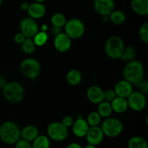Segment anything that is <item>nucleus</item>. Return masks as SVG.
Segmentation results:
<instances>
[{"mask_svg":"<svg viewBox=\"0 0 148 148\" xmlns=\"http://www.w3.org/2000/svg\"><path fill=\"white\" fill-rule=\"evenodd\" d=\"M124 80L137 86L145 76L144 65L140 61L133 59L127 62L123 70Z\"/></svg>","mask_w":148,"mask_h":148,"instance_id":"obj_1","label":"nucleus"},{"mask_svg":"<svg viewBox=\"0 0 148 148\" xmlns=\"http://www.w3.org/2000/svg\"><path fill=\"white\" fill-rule=\"evenodd\" d=\"M21 138V130L17 123L7 120L0 126V139L7 145H14Z\"/></svg>","mask_w":148,"mask_h":148,"instance_id":"obj_2","label":"nucleus"},{"mask_svg":"<svg viewBox=\"0 0 148 148\" xmlns=\"http://www.w3.org/2000/svg\"><path fill=\"white\" fill-rule=\"evenodd\" d=\"M3 95L4 98L12 103H19L23 100L25 90L23 86L16 81L7 83L2 89Z\"/></svg>","mask_w":148,"mask_h":148,"instance_id":"obj_3","label":"nucleus"},{"mask_svg":"<svg viewBox=\"0 0 148 148\" xmlns=\"http://www.w3.org/2000/svg\"><path fill=\"white\" fill-rule=\"evenodd\" d=\"M125 48L124 41L119 36H112L108 39L105 44V52L108 57L120 59Z\"/></svg>","mask_w":148,"mask_h":148,"instance_id":"obj_4","label":"nucleus"},{"mask_svg":"<svg viewBox=\"0 0 148 148\" xmlns=\"http://www.w3.org/2000/svg\"><path fill=\"white\" fill-rule=\"evenodd\" d=\"M101 130L104 136L114 138L119 136L123 131V123L116 118H106L101 125Z\"/></svg>","mask_w":148,"mask_h":148,"instance_id":"obj_5","label":"nucleus"},{"mask_svg":"<svg viewBox=\"0 0 148 148\" xmlns=\"http://www.w3.org/2000/svg\"><path fill=\"white\" fill-rule=\"evenodd\" d=\"M64 27V33L71 39H80L85 31V24L82 20L77 18H72L66 20V24Z\"/></svg>","mask_w":148,"mask_h":148,"instance_id":"obj_6","label":"nucleus"},{"mask_svg":"<svg viewBox=\"0 0 148 148\" xmlns=\"http://www.w3.org/2000/svg\"><path fill=\"white\" fill-rule=\"evenodd\" d=\"M20 71L25 77L35 80L40 74V65L38 61L33 58H27L22 61Z\"/></svg>","mask_w":148,"mask_h":148,"instance_id":"obj_7","label":"nucleus"},{"mask_svg":"<svg viewBox=\"0 0 148 148\" xmlns=\"http://www.w3.org/2000/svg\"><path fill=\"white\" fill-rule=\"evenodd\" d=\"M48 137L55 142H62L69 135L68 128L65 127L61 122L51 123L47 127Z\"/></svg>","mask_w":148,"mask_h":148,"instance_id":"obj_8","label":"nucleus"},{"mask_svg":"<svg viewBox=\"0 0 148 148\" xmlns=\"http://www.w3.org/2000/svg\"><path fill=\"white\" fill-rule=\"evenodd\" d=\"M127 100L128 107L136 112L143 110L147 104L145 94L139 91H133L127 97Z\"/></svg>","mask_w":148,"mask_h":148,"instance_id":"obj_9","label":"nucleus"},{"mask_svg":"<svg viewBox=\"0 0 148 148\" xmlns=\"http://www.w3.org/2000/svg\"><path fill=\"white\" fill-rule=\"evenodd\" d=\"M20 32L26 38L33 39L39 31V26L36 20L27 17H25L20 21Z\"/></svg>","mask_w":148,"mask_h":148,"instance_id":"obj_10","label":"nucleus"},{"mask_svg":"<svg viewBox=\"0 0 148 148\" xmlns=\"http://www.w3.org/2000/svg\"><path fill=\"white\" fill-rule=\"evenodd\" d=\"M93 9L95 12L101 16H109L115 10L114 0H94Z\"/></svg>","mask_w":148,"mask_h":148,"instance_id":"obj_11","label":"nucleus"},{"mask_svg":"<svg viewBox=\"0 0 148 148\" xmlns=\"http://www.w3.org/2000/svg\"><path fill=\"white\" fill-rule=\"evenodd\" d=\"M72 40L65 33L61 32L56 35L53 40V46L59 52H66L69 50L72 46Z\"/></svg>","mask_w":148,"mask_h":148,"instance_id":"obj_12","label":"nucleus"},{"mask_svg":"<svg viewBox=\"0 0 148 148\" xmlns=\"http://www.w3.org/2000/svg\"><path fill=\"white\" fill-rule=\"evenodd\" d=\"M104 136L101 128L98 126H90L85 137L86 138L88 144L97 146L103 142Z\"/></svg>","mask_w":148,"mask_h":148,"instance_id":"obj_13","label":"nucleus"},{"mask_svg":"<svg viewBox=\"0 0 148 148\" xmlns=\"http://www.w3.org/2000/svg\"><path fill=\"white\" fill-rule=\"evenodd\" d=\"M90 126L84 118H77L72 126L74 135L78 138H83L86 135Z\"/></svg>","mask_w":148,"mask_h":148,"instance_id":"obj_14","label":"nucleus"},{"mask_svg":"<svg viewBox=\"0 0 148 148\" xmlns=\"http://www.w3.org/2000/svg\"><path fill=\"white\" fill-rule=\"evenodd\" d=\"M114 90L117 97L127 99L133 91V85L126 80H121L116 84Z\"/></svg>","mask_w":148,"mask_h":148,"instance_id":"obj_15","label":"nucleus"},{"mask_svg":"<svg viewBox=\"0 0 148 148\" xmlns=\"http://www.w3.org/2000/svg\"><path fill=\"white\" fill-rule=\"evenodd\" d=\"M87 97L92 104H99L104 100L103 90L98 86H91L87 90Z\"/></svg>","mask_w":148,"mask_h":148,"instance_id":"obj_16","label":"nucleus"},{"mask_svg":"<svg viewBox=\"0 0 148 148\" xmlns=\"http://www.w3.org/2000/svg\"><path fill=\"white\" fill-rule=\"evenodd\" d=\"M27 12L29 17L36 20L44 17L46 13V8L43 3L34 1L29 5V8Z\"/></svg>","mask_w":148,"mask_h":148,"instance_id":"obj_17","label":"nucleus"},{"mask_svg":"<svg viewBox=\"0 0 148 148\" xmlns=\"http://www.w3.org/2000/svg\"><path fill=\"white\" fill-rule=\"evenodd\" d=\"M130 4L133 12L138 15H148V0H131Z\"/></svg>","mask_w":148,"mask_h":148,"instance_id":"obj_18","label":"nucleus"},{"mask_svg":"<svg viewBox=\"0 0 148 148\" xmlns=\"http://www.w3.org/2000/svg\"><path fill=\"white\" fill-rule=\"evenodd\" d=\"M39 135V131L35 126H26L21 130V139L32 142Z\"/></svg>","mask_w":148,"mask_h":148,"instance_id":"obj_19","label":"nucleus"},{"mask_svg":"<svg viewBox=\"0 0 148 148\" xmlns=\"http://www.w3.org/2000/svg\"><path fill=\"white\" fill-rule=\"evenodd\" d=\"M112 110L116 113H123L128 109V103L126 98L116 97L111 102Z\"/></svg>","mask_w":148,"mask_h":148,"instance_id":"obj_20","label":"nucleus"},{"mask_svg":"<svg viewBox=\"0 0 148 148\" xmlns=\"http://www.w3.org/2000/svg\"><path fill=\"white\" fill-rule=\"evenodd\" d=\"M66 81L72 86H77L82 81V74L78 70L72 69L66 74Z\"/></svg>","mask_w":148,"mask_h":148,"instance_id":"obj_21","label":"nucleus"},{"mask_svg":"<svg viewBox=\"0 0 148 148\" xmlns=\"http://www.w3.org/2000/svg\"><path fill=\"white\" fill-rule=\"evenodd\" d=\"M127 146L128 148H148L146 139L140 136H134L130 138Z\"/></svg>","mask_w":148,"mask_h":148,"instance_id":"obj_22","label":"nucleus"},{"mask_svg":"<svg viewBox=\"0 0 148 148\" xmlns=\"http://www.w3.org/2000/svg\"><path fill=\"white\" fill-rule=\"evenodd\" d=\"M32 143V148H50V139L46 135H38Z\"/></svg>","mask_w":148,"mask_h":148,"instance_id":"obj_23","label":"nucleus"},{"mask_svg":"<svg viewBox=\"0 0 148 148\" xmlns=\"http://www.w3.org/2000/svg\"><path fill=\"white\" fill-rule=\"evenodd\" d=\"M98 114L101 115V118L110 117V115L112 113V107H111V103L109 102H107L103 100L99 104H98V110H97Z\"/></svg>","mask_w":148,"mask_h":148,"instance_id":"obj_24","label":"nucleus"},{"mask_svg":"<svg viewBox=\"0 0 148 148\" xmlns=\"http://www.w3.org/2000/svg\"><path fill=\"white\" fill-rule=\"evenodd\" d=\"M109 20L115 25H121L125 22L126 15L121 10H114L108 16Z\"/></svg>","mask_w":148,"mask_h":148,"instance_id":"obj_25","label":"nucleus"},{"mask_svg":"<svg viewBox=\"0 0 148 148\" xmlns=\"http://www.w3.org/2000/svg\"><path fill=\"white\" fill-rule=\"evenodd\" d=\"M51 24L53 26L61 28L65 26L66 23V19L64 15L60 12H56L51 16Z\"/></svg>","mask_w":148,"mask_h":148,"instance_id":"obj_26","label":"nucleus"},{"mask_svg":"<svg viewBox=\"0 0 148 148\" xmlns=\"http://www.w3.org/2000/svg\"><path fill=\"white\" fill-rule=\"evenodd\" d=\"M36 44L33 41V39L26 38L25 40L21 44L22 51L26 55H31L36 50Z\"/></svg>","mask_w":148,"mask_h":148,"instance_id":"obj_27","label":"nucleus"},{"mask_svg":"<svg viewBox=\"0 0 148 148\" xmlns=\"http://www.w3.org/2000/svg\"><path fill=\"white\" fill-rule=\"evenodd\" d=\"M48 39H49V36L47 33L41 30V31H38L35 35L34 37L33 38V40L36 46H43L46 44Z\"/></svg>","mask_w":148,"mask_h":148,"instance_id":"obj_28","label":"nucleus"},{"mask_svg":"<svg viewBox=\"0 0 148 148\" xmlns=\"http://www.w3.org/2000/svg\"><path fill=\"white\" fill-rule=\"evenodd\" d=\"M136 55H137V52H136V49L134 47L127 46V47L124 48V50L120 59L123 61L130 62V61L134 59Z\"/></svg>","mask_w":148,"mask_h":148,"instance_id":"obj_29","label":"nucleus"},{"mask_svg":"<svg viewBox=\"0 0 148 148\" xmlns=\"http://www.w3.org/2000/svg\"><path fill=\"white\" fill-rule=\"evenodd\" d=\"M101 118H102L98 114V112L93 111L88 115L86 120L90 126H98L101 123Z\"/></svg>","mask_w":148,"mask_h":148,"instance_id":"obj_30","label":"nucleus"},{"mask_svg":"<svg viewBox=\"0 0 148 148\" xmlns=\"http://www.w3.org/2000/svg\"><path fill=\"white\" fill-rule=\"evenodd\" d=\"M139 36L142 41L144 43H148V23H143L139 30Z\"/></svg>","mask_w":148,"mask_h":148,"instance_id":"obj_31","label":"nucleus"},{"mask_svg":"<svg viewBox=\"0 0 148 148\" xmlns=\"http://www.w3.org/2000/svg\"><path fill=\"white\" fill-rule=\"evenodd\" d=\"M117 96L116 94L115 91L112 89H106V91H103V97L105 101L111 102Z\"/></svg>","mask_w":148,"mask_h":148,"instance_id":"obj_32","label":"nucleus"},{"mask_svg":"<svg viewBox=\"0 0 148 148\" xmlns=\"http://www.w3.org/2000/svg\"><path fill=\"white\" fill-rule=\"evenodd\" d=\"M14 148H32V144L31 142L20 138V139L14 144Z\"/></svg>","mask_w":148,"mask_h":148,"instance_id":"obj_33","label":"nucleus"},{"mask_svg":"<svg viewBox=\"0 0 148 148\" xmlns=\"http://www.w3.org/2000/svg\"><path fill=\"white\" fill-rule=\"evenodd\" d=\"M74 121H75V119L71 115H66L63 118L62 122L61 123L66 128L72 127V124H73Z\"/></svg>","mask_w":148,"mask_h":148,"instance_id":"obj_34","label":"nucleus"},{"mask_svg":"<svg viewBox=\"0 0 148 148\" xmlns=\"http://www.w3.org/2000/svg\"><path fill=\"white\" fill-rule=\"evenodd\" d=\"M139 89V91L145 94L148 92V82L147 80L143 79L138 85L137 86Z\"/></svg>","mask_w":148,"mask_h":148,"instance_id":"obj_35","label":"nucleus"},{"mask_svg":"<svg viewBox=\"0 0 148 148\" xmlns=\"http://www.w3.org/2000/svg\"><path fill=\"white\" fill-rule=\"evenodd\" d=\"M26 37L21 33V32H18L16 33L14 36V41L16 44H22L23 42L25 40Z\"/></svg>","mask_w":148,"mask_h":148,"instance_id":"obj_36","label":"nucleus"},{"mask_svg":"<svg viewBox=\"0 0 148 148\" xmlns=\"http://www.w3.org/2000/svg\"><path fill=\"white\" fill-rule=\"evenodd\" d=\"M66 148H83L80 144L77 143V142H72V143L69 144L66 147Z\"/></svg>","mask_w":148,"mask_h":148,"instance_id":"obj_37","label":"nucleus"},{"mask_svg":"<svg viewBox=\"0 0 148 148\" xmlns=\"http://www.w3.org/2000/svg\"><path fill=\"white\" fill-rule=\"evenodd\" d=\"M29 5H30V4H28L27 1H23V2H22L21 4H20V9H21L23 11L27 12L29 8Z\"/></svg>","mask_w":148,"mask_h":148,"instance_id":"obj_38","label":"nucleus"},{"mask_svg":"<svg viewBox=\"0 0 148 148\" xmlns=\"http://www.w3.org/2000/svg\"><path fill=\"white\" fill-rule=\"evenodd\" d=\"M6 84H7V81H6V78H4V76H1V75H0V89H2Z\"/></svg>","mask_w":148,"mask_h":148,"instance_id":"obj_39","label":"nucleus"},{"mask_svg":"<svg viewBox=\"0 0 148 148\" xmlns=\"http://www.w3.org/2000/svg\"><path fill=\"white\" fill-rule=\"evenodd\" d=\"M51 32L55 35V36H56V35L59 34V33H61L60 28H57V27H54V26H53L51 29Z\"/></svg>","mask_w":148,"mask_h":148,"instance_id":"obj_40","label":"nucleus"},{"mask_svg":"<svg viewBox=\"0 0 148 148\" xmlns=\"http://www.w3.org/2000/svg\"><path fill=\"white\" fill-rule=\"evenodd\" d=\"M83 148H97V146L90 145V144H88V145H85Z\"/></svg>","mask_w":148,"mask_h":148,"instance_id":"obj_41","label":"nucleus"},{"mask_svg":"<svg viewBox=\"0 0 148 148\" xmlns=\"http://www.w3.org/2000/svg\"><path fill=\"white\" fill-rule=\"evenodd\" d=\"M48 29V26L46 25H43L42 26V31L46 32V30Z\"/></svg>","mask_w":148,"mask_h":148,"instance_id":"obj_42","label":"nucleus"},{"mask_svg":"<svg viewBox=\"0 0 148 148\" xmlns=\"http://www.w3.org/2000/svg\"><path fill=\"white\" fill-rule=\"evenodd\" d=\"M46 1V0H34L35 2H38V3H43Z\"/></svg>","mask_w":148,"mask_h":148,"instance_id":"obj_43","label":"nucleus"},{"mask_svg":"<svg viewBox=\"0 0 148 148\" xmlns=\"http://www.w3.org/2000/svg\"><path fill=\"white\" fill-rule=\"evenodd\" d=\"M1 4H2V0H0V7L1 6Z\"/></svg>","mask_w":148,"mask_h":148,"instance_id":"obj_44","label":"nucleus"}]
</instances>
